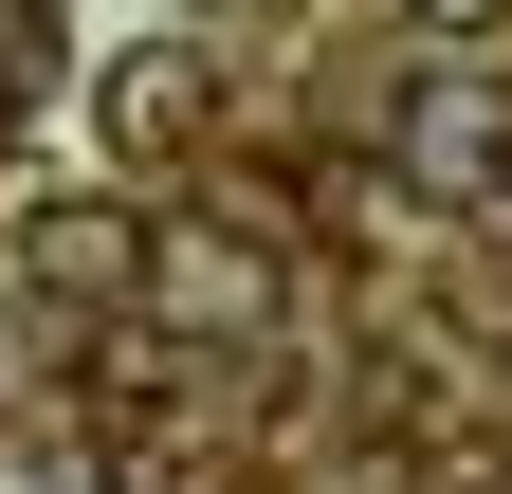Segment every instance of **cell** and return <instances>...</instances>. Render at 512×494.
Returning <instances> with one entry per match:
<instances>
[{"instance_id": "5", "label": "cell", "mask_w": 512, "mask_h": 494, "mask_svg": "<svg viewBox=\"0 0 512 494\" xmlns=\"http://www.w3.org/2000/svg\"><path fill=\"white\" fill-rule=\"evenodd\" d=\"M0 494H110L92 440H0Z\"/></svg>"}, {"instance_id": "2", "label": "cell", "mask_w": 512, "mask_h": 494, "mask_svg": "<svg viewBox=\"0 0 512 494\" xmlns=\"http://www.w3.org/2000/svg\"><path fill=\"white\" fill-rule=\"evenodd\" d=\"M384 165L439 183V202H512V92H494V74H421L403 129H384Z\"/></svg>"}, {"instance_id": "4", "label": "cell", "mask_w": 512, "mask_h": 494, "mask_svg": "<svg viewBox=\"0 0 512 494\" xmlns=\"http://www.w3.org/2000/svg\"><path fill=\"white\" fill-rule=\"evenodd\" d=\"M110 129L128 147H202V55H128V74H110Z\"/></svg>"}, {"instance_id": "1", "label": "cell", "mask_w": 512, "mask_h": 494, "mask_svg": "<svg viewBox=\"0 0 512 494\" xmlns=\"http://www.w3.org/2000/svg\"><path fill=\"white\" fill-rule=\"evenodd\" d=\"M128 293H147L165 330H256V312H275V238H256V220H147Z\"/></svg>"}, {"instance_id": "6", "label": "cell", "mask_w": 512, "mask_h": 494, "mask_svg": "<svg viewBox=\"0 0 512 494\" xmlns=\"http://www.w3.org/2000/svg\"><path fill=\"white\" fill-rule=\"evenodd\" d=\"M403 19H421V37H494L512 0H403Z\"/></svg>"}, {"instance_id": "3", "label": "cell", "mask_w": 512, "mask_h": 494, "mask_svg": "<svg viewBox=\"0 0 512 494\" xmlns=\"http://www.w3.org/2000/svg\"><path fill=\"white\" fill-rule=\"evenodd\" d=\"M128 257H147V220H128V202H37V238H19L37 293H128Z\"/></svg>"}]
</instances>
